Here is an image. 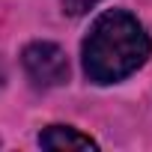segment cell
Returning a JSON list of instances; mask_svg holds the SVG:
<instances>
[{
    "mask_svg": "<svg viewBox=\"0 0 152 152\" xmlns=\"http://www.w3.org/2000/svg\"><path fill=\"white\" fill-rule=\"evenodd\" d=\"M149 51L152 42L143 24L125 9H110L93 21L84 39V72L93 84H116L149 60Z\"/></svg>",
    "mask_w": 152,
    "mask_h": 152,
    "instance_id": "obj_1",
    "label": "cell"
},
{
    "mask_svg": "<svg viewBox=\"0 0 152 152\" xmlns=\"http://www.w3.org/2000/svg\"><path fill=\"white\" fill-rule=\"evenodd\" d=\"M21 63L36 87H63L69 81V57L54 42H30L21 51Z\"/></svg>",
    "mask_w": 152,
    "mask_h": 152,
    "instance_id": "obj_2",
    "label": "cell"
},
{
    "mask_svg": "<svg viewBox=\"0 0 152 152\" xmlns=\"http://www.w3.org/2000/svg\"><path fill=\"white\" fill-rule=\"evenodd\" d=\"M42 149H99V143L90 134H81L72 125H48L39 134Z\"/></svg>",
    "mask_w": 152,
    "mask_h": 152,
    "instance_id": "obj_3",
    "label": "cell"
},
{
    "mask_svg": "<svg viewBox=\"0 0 152 152\" xmlns=\"http://www.w3.org/2000/svg\"><path fill=\"white\" fill-rule=\"evenodd\" d=\"M63 3V12H69V15H84V12H90L99 0H60Z\"/></svg>",
    "mask_w": 152,
    "mask_h": 152,
    "instance_id": "obj_4",
    "label": "cell"
}]
</instances>
